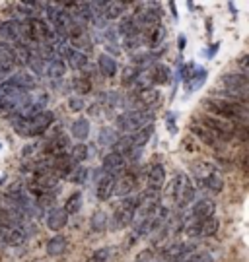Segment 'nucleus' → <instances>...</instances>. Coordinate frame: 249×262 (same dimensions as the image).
Wrapping results in <instances>:
<instances>
[{
	"mask_svg": "<svg viewBox=\"0 0 249 262\" xmlns=\"http://www.w3.org/2000/svg\"><path fill=\"white\" fill-rule=\"evenodd\" d=\"M204 109H206V115H213V117L222 119V121L226 122L247 124V105L234 103V101H226V99H216V97H208L204 101Z\"/></svg>",
	"mask_w": 249,
	"mask_h": 262,
	"instance_id": "obj_1",
	"label": "nucleus"
},
{
	"mask_svg": "<svg viewBox=\"0 0 249 262\" xmlns=\"http://www.w3.org/2000/svg\"><path fill=\"white\" fill-rule=\"evenodd\" d=\"M53 122H55V113L47 111L45 109V111L37 113L35 117H31V119H28V121L16 119V117H14L12 128L18 132L20 136H24V138H37V136L45 134Z\"/></svg>",
	"mask_w": 249,
	"mask_h": 262,
	"instance_id": "obj_2",
	"label": "nucleus"
},
{
	"mask_svg": "<svg viewBox=\"0 0 249 262\" xmlns=\"http://www.w3.org/2000/svg\"><path fill=\"white\" fill-rule=\"evenodd\" d=\"M191 167H193L195 181H197V185L201 188L208 190V192H214V194H218V192L224 190V179L218 173L216 165L208 163V161H197Z\"/></svg>",
	"mask_w": 249,
	"mask_h": 262,
	"instance_id": "obj_3",
	"label": "nucleus"
},
{
	"mask_svg": "<svg viewBox=\"0 0 249 262\" xmlns=\"http://www.w3.org/2000/svg\"><path fill=\"white\" fill-rule=\"evenodd\" d=\"M154 121H156L154 111H125L115 119V124L121 132L132 134V132H139L150 124H154Z\"/></svg>",
	"mask_w": 249,
	"mask_h": 262,
	"instance_id": "obj_4",
	"label": "nucleus"
},
{
	"mask_svg": "<svg viewBox=\"0 0 249 262\" xmlns=\"http://www.w3.org/2000/svg\"><path fill=\"white\" fill-rule=\"evenodd\" d=\"M140 194L139 196H125L121 200L117 208H115V212L111 215V227L113 229H125V227H129L132 222H135V217L139 214V206H140Z\"/></svg>",
	"mask_w": 249,
	"mask_h": 262,
	"instance_id": "obj_5",
	"label": "nucleus"
},
{
	"mask_svg": "<svg viewBox=\"0 0 249 262\" xmlns=\"http://www.w3.org/2000/svg\"><path fill=\"white\" fill-rule=\"evenodd\" d=\"M140 179H142V171L139 165H129L115 183V194L123 198L130 196V192L137 190V187L140 185Z\"/></svg>",
	"mask_w": 249,
	"mask_h": 262,
	"instance_id": "obj_6",
	"label": "nucleus"
},
{
	"mask_svg": "<svg viewBox=\"0 0 249 262\" xmlns=\"http://www.w3.org/2000/svg\"><path fill=\"white\" fill-rule=\"evenodd\" d=\"M132 19H135L137 28L140 31H144V29H150L154 28V26H160V21H162V10H160L158 4H144V6L137 8V12L132 14Z\"/></svg>",
	"mask_w": 249,
	"mask_h": 262,
	"instance_id": "obj_7",
	"label": "nucleus"
},
{
	"mask_svg": "<svg viewBox=\"0 0 249 262\" xmlns=\"http://www.w3.org/2000/svg\"><path fill=\"white\" fill-rule=\"evenodd\" d=\"M185 233L189 235V237H193V239H210L214 235L218 233V229H220V220L214 215L210 220H206V222H189V224L183 227Z\"/></svg>",
	"mask_w": 249,
	"mask_h": 262,
	"instance_id": "obj_8",
	"label": "nucleus"
},
{
	"mask_svg": "<svg viewBox=\"0 0 249 262\" xmlns=\"http://www.w3.org/2000/svg\"><path fill=\"white\" fill-rule=\"evenodd\" d=\"M0 39L10 45L12 49L26 47L22 39V29H20V19H4L0 24Z\"/></svg>",
	"mask_w": 249,
	"mask_h": 262,
	"instance_id": "obj_9",
	"label": "nucleus"
},
{
	"mask_svg": "<svg viewBox=\"0 0 249 262\" xmlns=\"http://www.w3.org/2000/svg\"><path fill=\"white\" fill-rule=\"evenodd\" d=\"M70 151V138L66 134H55L49 138L43 146V156L45 159H59Z\"/></svg>",
	"mask_w": 249,
	"mask_h": 262,
	"instance_id": "obj_10",
	"label": "nucleus"
},
{
	"mask_svg": "<svg viewBox=\"0 0 249 262\" xmlns=\"http://www.w3.org/2000/svg\"><path fill=\"white\" fill-rule=\"evenodd\" d=\"M216 215V202L213 198H199L191 204V220L189 222H206Z\"/></svg>",
	"mask_w": 249,
	"mask_h": 262,
	"instance_id": "obj_11",
	"label": "nucleus"
},
{
	"mask_svg": "<svg viewBox=\"0 0 249 262\" xmlns=\"http://www.w3.org/2000/svg\"><path fill=\"white\" fill-rule=\"evenodd\" d=\"M146 190L152 192H160L166 187V167L164 163H150L146 169Z\"/></svg>",
	"mask_w": 249,
	"mask_h": 262,
	"instance_id": "obj_12",
	"label": "nucleus"
},
{
	"mask_svg": "<svg viewBox=\"0 0 249 262\" xmlns=\"http://www.w3.org/2000/svg\"><path fill=\"white\" fill-rule=\"evenodd\" d=\"M127 167H129V165H127L125 158H123L121 154H117V151H109V154H105L102 159V171L105 175L117 177V175L123 173Z\"/></svg>",
	"mask_w": 249,
	"mask_h": 262,
	"instance_id": "obj_13",
	"label": "nucleus"
},
{
	"mask_svg": "<svg viewBox=\"0 0 249 262\" xmlns=\"http://www.w3.org/2000/svg\"><path fill=\"white\" fill-rule=\"evenodd\" d=\"M189 130H191V134H193L197 140L206 144V146H210V148H220V144L224 142L220 136H216L213 130H208L206 126H203V124H199V122H195V121L189 124Z\"/></svg>",
	"mask_w": 249,
	"mask_h": 262,
	"instance_id": "obj_14",
	"label": "nucleus"
},
{
	"mask_svg": "<svg viewBox=\"0 0 249 262\" xmlns=\"http://www.w3.org/2000/svg\"><path fill=\"white\" fill-rule=\"evenodd\" d=\"M115 183H117V177L103 173L102 177L98 179V185H95V198L100 202L111 200V198L115 196Z\"/></svg>",
	"mask_w": 249,
	"mask_h": 262,
	"instance_id": "obj_15",
	"label": "nucleus"
},
{
	"mask_svg": "<svg viewBox=\"0 0 249 262\" xmlns=\"http://www.w3.org/2000/svg\"><path fill=\"white\" fill-rule=\"evenodd\" d=\"M220 84L224 90H238V92H247L249 90V80L247 74L241 72H228L220 78Z\"/></svg>",
	"mask_w": 249,
	"mask_h": 262,
	"instance_id": "obj_16",
	"label": "nucleus"
},
{
	"mask_svg": "<svg viewBox=\"0 0 249 262\" xmlns=\"http://www.w3.org/2000/svg\"><path fill=\"white\" fill-rule=\"evenodd\" d=\"M14 68H16L14 51L8 47H0V82L8 80L10 74H14Z\"/></svg>",
	"mask_w": 249,
	"mask_h": 262,
	"instance_id": "obj_17",
	"label": "nucleus"
},
{
	"mask_svg": "<svg viewBox=\"0 0 249 262\" xmlns=\"http://www.w3.org/2000/svg\"><path fill=\"white\" fill-rule=\"evenodd\" d=\"M195 196H197V188H195L193 179H191L189 175H187V173H185L183 187H181V192H179V200H177V206L183 210V208H187L189 204H193V202H195Z\"/></svg>",
	"mask_w": 249,
	"mask_h": 262,
	"instance_id": "obj_18",
	"label": "nucleus"
},
{
	"mask_svg": "<svg viewBox=\"0 0 249 262\" xmlns=\"http://www.w3.org/2000/svg\"><path fill=\"white\" fill-rule=\"evenodd\" d=\"M68 224V215L65 214L63 208H51L47 214V227L51 231H63Z\"/></svg>",
	"mask_w": 249,
	"mask_h": 262,
	"instance_id": "obj_19",
	"label": "nucleus"
},
{
	"mask_svg": "<svg viewBox=\"0 0 249 262\" xmlns=\"http://www.w3.org/2000/svg\"><path fill=\"white\" fill-rule=\"evenodd\" d=\"M63 56L68 60V66H70L72 70H84V68H88V64H90L88 55L82 53V51H76V49H72V47H66Z\"/></svg>",
	"mask_w": 249,
	"mask_h": 262,
	"instance_id": "obj_20",
	"label": "nucleus"
},
{
	"mask_svg": "<svg viewBox=\"0 0 249 262\" xmlns=\"http://www.w3.org/2000/svg\"><path fill=\"white\" fill-rule=\"evenodd\" d=\"M164 37H166V29H164L162 24L142 31V41H144L150 49L160 47V45H162V41H164Z\"/></svg>",
	"mask_w": 249,
	"mask_h": 262,
	"instance_id": "obj_21",
	"label": "nucleus"
},
{
	"mask_svg": "<svg viewBox=\"0 0 249 262\" xmlns=\"http://www.w3.org/2000/svg\"><path fill=\"white\" fill-rule=\"evenodd\" d=\"M127 12V4L125 2H119V0H111V2H105L103 6L102 16L105 21H113V19H121Z\"/></svg>",
	"mask_w": 249,
	"mask_h": 262,
	"instance_id": "obj_22",
	"label": "nucleus"
},
{
	"mask_svg": "<svg viewBox=\"0 0 249 262\" xmlns=\"http://www.w3.org/2000/svg\"><path fill=\"white\" fill-rule=\"evenodd\" d=\"M45 64H47V78H49V80L56 82V80H63V78H65V74H66L65 58L55 56V58H51V60L45 62Z\"/></svg>",
	"mask_w": 249,
	"mask_h": 262,
	"instance_id": "obj_23",
	"label": "nucleus"
},
{
	"mask_svg": "<svg viewBox=\"0 0 249 262\" xmlns=\"http://www.w3.org/2000/svg\"><path fill=\"white\" fill-rule=\"evenodd\" d=\"M152 134H154V124H150V126H146V128H142V130H139V132L127 134V138H129V142H130V146H132V148H139V150H142L148 142H150Z\"/></svg>",
	"mask_w": 249,
	"mask_h": 262,
	"instance_id": "obj_24",
	"label": "nucleus"
},
{
	"mask_svg": "<svg viewBox=\"0 0 249 262\" xmlns=\"http://www.w3.org/2000/svg\"><path fill=\"white\" fill-rule=\"evenodd\" d=\"M66 247H68V239L65 235H55L45 243V253L49 256H61L66 251Z\"/></svg>",
	"mask_w": 249,
	"mask_h": 262,
	"instance_id": "obj_25",
	"label": "nucleus"
},
{
	"mask_svg": "<svg viewBox=\"0 0 249 262\" xmlns=\"http://www.w3.org/2000/svg\"><path fill=\"white\" fill-rule=\"evenodd\" d=\"M98 68H100L102 76L113 78V76L117 74V60H115V56L107 55V53H102V55L98 56Z\"/></svg>",
	"mask_w": 249,
	"mask_h": 262,
	"instance_id": "obj_26",
	"label": "nucleus"
},
{
	"mask_svg": "<svg viewBox=\"0 0 249 262\" xmlns=\"http://www.w3.org/2000/svg\"><path fill=\"white\" fill-rule=\"evenodd\" d=\"M70 132H72V138H76L80 144H84V142L88 140V136H90V121L86 117L76 119L72 122V126H70Z\"/></svg>",
	"mask_w": 249,
	"mask_h": 262,
	"instance_id": "obj_27",
	"label": "nucleus"
},
{
	"mask_svg": "<svg viewBox=\"0 0 249 262\" xmlns=\"http://www.w3.org/2000/svg\"><path fill=\"white\" fill-rule=\"evenodd\" d=\"M12 84L20 88V90H26V92H31L33 88H35V78L29 74V72H16V74H12L8 78Z\"/></svg>",
	"mask_w": 249,
	"mask_h": 262,
	"instance_id": "obj_28",
	"label": "nucleus"
},
{
	"mask_svg": "<svg viewBox=\"0 0 249 262\" xmlns=\"http://www.w3.org/2000/svg\"><path fill=\"white\" fill-rule=\"evenodd\" d=\"M72 88H74V92H76V97H82V95L92 94V90H93L92 78H90L88 74L76 76V78L72 80Z\"/></svg>",
	"mask_w": 249,
	"mask_h": 262,
	"instance_id": "obj_29",
	"label": "nucleus"
},
{
	"mask_svg": "<svg viewBox=\"0 0 249 262\" xmlns=\"http://www.w3.org/2000/svg\"><path fill=\"white\" fill-rule=\"evenodd\" d=\"M150 70H152V82H154V85H166L169 82V78H171V70L166 64H162V62L152 64Z\"/></svg>",
	"mask_w": 249,
	"mask_h": 262,
	"instance_id": "obj_30",
	"label": "nucleus"
},
{
	"mask_svg": "<svg viewBox=\"0 0 249 262\" xmlns=\"http://www.w3.org/2000/svg\"><path fill=\"white\" fill-rule=\"evenodd\" d=\"M26 64H28L29 70H31L33 74H37V76H41L43 72H45V60L39 56V53H37L35 49H29V55H28Z\"/></svg>",
	"mask_w": 249,
	"mask_h": 262,
	"instance_id": "obj_31",
	"label": "nucleus"
},
{
	"mask_svg": "<svg viewBox=\"0 0 249 262\" xmlns=\"http://www.w3.org/2000/svg\"><path fill=\"white\" fill-rule=\"evenodd\" d=\"M66 215H74L82 210V192H72L70 196L65 200V206H63Z\"/></svg>",
	"mask_w": 249,
	"mask_h": 262,
	"instance_id": "obj_32",
	"label": "nucleus"
},
{
	"mask_svg": "<svg viewBox=\"0 0 249 262\" xmlns=\"http://www.w3.org/2000/svg\"><path fill=\"white\" fill-rule=\"evenodd\" d=\"M183 179H185V173H177L176 177L171 179V183L167 185L166 188V194L171 198V202H176L179 200V192H181V187H183Z\"/></svg>",
	"mask_w": 249,
	"mask_h": 262,
	"instance_id": "obj_33",
	"label": "nucleus"
},
{
	"mask_svg": "<svg viewBox=\"0 0 249 262\" xmlns=\"http://www.w3.org/2000/svg\"><path fill=\"white\" fill-rule=\"evenodd\" d=\"M88 151H90V148H88L86 144H80V142H78L72 150H70L68 156H70V159H72L76 165H80L82 161H86V159L90 158V154H88Z\"/></svg>",
	"mask_w": 249,
	"mask_h": 262,
	"instance_id": "obj_34",
	"label": "nucleus"
},
{
	"mask_svg": "<svg viewBox=\"0 0 249 262\" xmlns=\"http://www.w3.org/2000/svg\"><path fill=\"white\" fill-rule=\"evenodd\" d=\"M90 227H92L93 233H102L107 227V214L105 212H95L90 220Z\"/></svg>",
	"mask_w": 249,
	"mask_h": 262,
	"instance_id": "obj_35",
	"label": "nucleus"
},
{
	"mask_svg": "<svg viewBox=\"0 0 249 262\" xmlns=\"http://www.w3.org/2000/svg\"><path fill=\"white\" fill-rule=\"evenodd\" d=\"M139 68L137 66H127L125 70H123V76H121V84L125 85V88H132V84H135V80H137V76H139Z\"/></svg>",
	"mask_w": 249,
	"mask_h": 262,
	"instance_id": "obj_36",
	"label": "nucleus"
},
{
	"mask_svg": "<svg viewBox=\"0 0 249 262\" xmlns=\"http://www.w3.org/2000/svg\"><path fill=\"white\" fill-rule=\"evenodd\" d=\"M88 175H90V169L84 167V165H76V169H74L72 173H70V181H72L74 185H84L86 183V179H88Z\"/></svg>",
	"mask_w": 249,
	"mask_h": 262,
	"instance_id": "obj_37",
	"label": "nucleus"
},
{
	"mask_svg": "<svg viewBox=\"0 0 249 262\" xmlns=\"http://www.w3.org/2000/svg\"><path fill=\"white\" fill-rule=\"evenodd\" d=\"M117 140H119V136H117L115 130H111L107 126H103L102 130H100V144L102 146H113Z\"/></svg>",
	"mask_w": 249,
	"mask_h": 262,
	"instance_id": "obj_38",
	"label": "nucleus"
},
{
	"mask_svg": "<svg viewBox=\"0 0 249 262\" xmlns=\"http://www.w3.org/2000/svg\"><path fill=\"white\" fill-rule=\"evenodd\" d=\"M183 262H214L213 254L206 253V251H193Z\"/></svg>",
	"mask_w": 249,
	"mask_h": 262,
	"instance_id": "obj_39",
	"label": "nucleus"
},
{
	"mask_svg": "<svg viewBox=\"0 0 249 262\" xmlns=\"http://www.w3.org/2000/svg\"><path fill=\"white\" fill-rule=\"evenodd\" d=\"M111 258V249L109 247H102L98 251H93V254L86 262H107Z\"/></svg>",
	"mask_w": 249,
	"mask_h": 262,
	"instance_id": "obj_40",
	"label": "nucleus"
},
{
	"mask_svg": "<svg viewBox=\"0 0 249 262\" xmlns=\"http://www.w3.org/2000/svg\"><path fill=\"white\" fill-rule=\"evenodd\" d=\"M68 109L72 113H80L84 109V99L82 97H76V95L70 97V99H68Z\"/></svg>",
	"mask_w": 249,
	"mask_h": 262,
	"instance_id": "obj_41",
	"label": "nucleus"
},
{
	"mask_svg": "<svg viewBox=\"0 0 249 262\" xmlns=\"http://www.w3.org/2000/svg\"><path fill=\"white\" fill-rule=\"evenodd\" d=\"M238 66H240L241 74H247V55L240 56V60H238Z\"/></svg>",
	"mask_w": 249,
	"mask_h": 262,
	"instance_id": "obj_42",
	"label": "nucleus"
},
{
	"mask_svg": "<svg viewBox=\"0 0 249 262\" xmlns=\"http://www.w3.org/2000/svg\"><path fill=\"white\" fill-rule=\"evenodd\" d=\"M177 43H179V51H183V49H185V35H179Z\"/></svg>",
	"mask_w": 249,
	"mask_h": 262,
	"instance_id": "obj_43",
	"label": "nucleus"
},
{
	"mask_svg": "<svg viewBox=\"0 0 249 262\" xmlns=\"http://www.w3.org/2000/svg\"><path fill=\"white\" fill-rule=\"evenodd\" d=\"M220 47V43H216V45H213V49H210V51H208V56H213L214 53H216V49Z\"/></svg>",
	"mask_w": 249,
	"mask_h": 262,
	"instance_id": "obj_44",
	"label": "nucleus"
},
{
	"mask_svg": "<svg viewBox=\"0 0 249 262\" xmlns=\"http://www.w3.org/2000/svg\"><path fill=\"white\" fill-rule=\"evenodd\" d=\"M150 262H162V260H160V258H152Z\"/></svg>",
	"mask_w": 249,
	"mask_h": 262,
	"instance_id": "obj_45",
	"label": "nucleus"
},
{
	"mask_svg": "<svg viewBox=\"0 0 249 262\" xmlns=\"http://www.w3.org/2000/svg\"><path fill=\"white\" fill-rule=\"evenodd\" d=\"M4 181H6V179H4V177H2V179H0V185H2V183H4Z\"/></svg>",
	"mask_w": 249,
	"mask_h": 262,
	"instance_id": "obj_46",
	"label": "nucleus"
},
{
	"mask_svg": "<svg viewBox=\"0 0 249 262\" xmlns=\"http://www.w3.org/2000/svg\"><path fill=\"white\" fill-rule=\"evenodd\" d=\"M0 148H2V146H0Z\"/></svg>",
	"mask_w": 249,
	"mask_h": 262,
	"instance_id": "obj_47",
	"label": "nucleus"
}]
</instances>
